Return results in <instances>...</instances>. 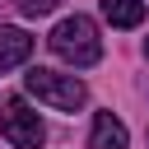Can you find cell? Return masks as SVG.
I'll return each mask as SVG.
<instances>
[{"label":"cell","instance_id":"obj_1","mask_svg":"<svg viewBox=\"0 0 149 149\" xmlns=\"http://www.w3.org/2000/svg\"><path fill=\"white\" fill-rule=\"evenodd\" d=\"M51 51L65 61V65H74V70H88V65H98L102 61V37H98V23L93 19H84V14H70V19H61L56 28H51Z\"/></svg>","mask_w":149,"mask_h":149},{"label":"cell","instance_id":"obj_2","mask_svg":"<svg viewBox=\"0 0 149 149\" xmlns=\"http://www.w3.org/2000/svg\"><path fill=\"white\" fill-rule=\"evenodd\" d=\"M23 88H28L37 102L56 107V112H79V107L88 102V88H84V79H74V74H61V70H42V65H33V70L23 74Z\"/></svg>","mask_w":149,"mask_h":149},{"label":"cell","instance_id":"obj_3","mask_svg":"<svg viewBox=\"0 0 149 149\" xmlns=\"http://www.w3.org/2000/svg\"><path fill=\"white\" fill-rule=\"evenodd\" d=\"M0 135H5L14 149H42V140H47V126H42V116H37L28 102L9 98V102L0 107Z\"/></svg>","mask_w":149,"mask_h":149},{"label":"cell","instance_id":"obj_4","mask_svg":"<svg viewBox=\"0 0 149 149\" xmlns=\"http://www.w3.org/2000/svg\"><path fill=\"white\" fill-rule=\"evenodd\" d=\"M126 144H130L126 126H121L112 112H98V116H93V130H88V149H126Z\"/></svg>","mask_w":149,"mask_h":149},{"label":"cell","instance_id":"obj_5","mask_svg":"<svg viewBox=\"0 0 149 149\" xmlns=\"http://www.w3.org/2000/svg\"><path fill=\"white\" fill-rule=\"evenodd\" d=\"M33 56V37L23 33V28H9V23H0V70H9V65H23Z\"/></svg>","mask_w":149,"mask_h":149},{"label":"cell","instance_id":"obj_6","mask_svg":"<svg viewBox=\"0 0 149 149\" xmlns=\"http://www.w3.org/2000/svg\"><path fill=\"white\" fill-rule=\"evenodd\" d=\"M102 19L112 28H135L144 19V0H102Z\"/></svg>","mask_w":149,"mask_h":149},{"label":"cell","instance_id":"obj_7","mask_svg":"<svg viewBox=\"0 0 149 149\" xmlns=\"http://www.w3.org/2000/svg\"><path fill=\"white\" fill-rule=\"evenodd\" d=\"M14 5H19V14H28V19H42V14L61 9V0H14Z\"/></svg>","mask_w":149,"mask_h":149},{"label":"cell","instance_id":"obj_8","mask_svg":"<svg viewBox=\"0 0 149 149\" xmlns=\"http://www.w3.org/2000/svg\"><path fill=\"white\" fill-rule=\"evenodd\" d=\"M144 56H149V37H144Z\"/></svg>","mask_w":149,"mask_h":149}]
</instances>
